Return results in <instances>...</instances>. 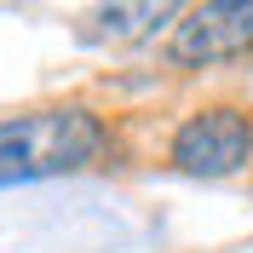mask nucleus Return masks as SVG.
Segmentation results:
<instances>
[{"mask_svg": "<svg viewBox=\"0 0 253 253\" xmlns=\"http://www.w3.org/2000/svg\"><path fill=\"white\" fill-rule=\"evenodd\" d=\"M104 150H110V126L92 110H81V104L12 115V121H0V184L81 173Z\"/></svg>", "mask_w": 253, "mask_h": 253, "instance_id": "obj_1", "label": "nucleus"}, {"mask_svg": "<svg viewBox=\"0 0 253 253\" xmlns=\"http://www.w3.org/2000/svg\"><path fill=\"white\" fill-rule=\"evenodd\" d=\"M253 161V115L236 104H207L173 132V167L190 178H230Z\"/></svg>", "mask_w": 253, "mask_h": 253, "instance_id": "obj_2", "label": "nucleus"}, {"mask_svg": "<svg viewBox=\"0 0 253 253\" xmlns=\"http://www.w3.org/2000/svg\"><path fill=\"white\" fill-rule=\"evenodd\" d=\"M253 52V0H213L190 6L173 23V58L178 63H219Z\"/></svg>", "mask_w": 253, "mask_h": 253, "instance_id": "obj_3", "label": "nucleus"}, {"mask_svg": "<svg viewBox=\"0 0 253 253\" xmlns=\"http://www.w3.org/2000/svg\"><path fill=\"white\" fill-rule=\"evenodd\" d=\"M167 17H173V6H110V12H98V35L104 41H144Z\"/></svg>", "mask_w": 253, "mask_h": 253, "instance_id": "obj_4", "label": "nucleus"}]
</instances>
